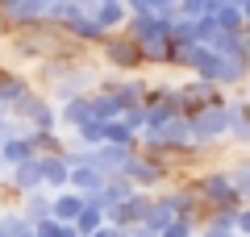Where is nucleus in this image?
Returning <instances> with one entry per match:
<instances>
[{"mask_svg": "<svg viewBox=\"0 0 250 237\" xmlns=\"http://www.w3.org/2000/svg\"><path fill=\"white\" fill-rule=\"evenodd\" d=\"M108 62H117V67H134L138 59H142V54L134 50V42H108Z\"/></svg>", "mask_w": 250, "mask_h": 237, "instance_id": "f257e3e1", "label": "nucleus"}, {"mask_svg": "<svg viewBox=\"0 0 250 237\" xmlns=\"http://www.w3.org/2000/svg\"><path fill=\"white\" fill-rule=\"evenodd\" d=\"M205 192L213 196V200H229V183H225V175H208Z\"/></svg>", "mask_w": 250, "mask_h": 237, "instance_id": "f03ea898", "label": "nucleus"}, {"mask_svg": "<svg viewBox=\"0 0 250 237\" xmlns=\"http://www.w3.org/2000/svg\"><path fill=\"white\" fill-rule=\"evenodd\" d=\"M71 179H75V183H80V187H88V192H96V187L104 183V179H100V171H92V167H88V171H75Z\"/></svg>", "mask_w": 250, "mask_h": 237, "instance_id": "7ed1b4c3", "label": "nucleus"}, {"mask_svg": "<svg viewBox=\"0 0 250 237\" xmlns=\"http://www.w3.org/2000/svg\"><path fill=\"white\" fill-rule=\"evenodd\" d=\"M4 158H9V162H25L29 158V141H9V146H4Z\"/></svg>", "mask_w": 250, "mask_h": 237, "instance_id": "20e7f679", "label": "nucleus"}, {"mask_svg": "<svg viewBox=\"0 0 250 237\" xmlns=\"http://www.w3.org/2000/svg\"><path fill=\"white\" fill-rule=\"evenodd\" d=\"M113 21H121V4H104L96 17V25H113Z\"/></svg>", "mask_w": 250, "mask_h": 237, "instance_id": "39448f33", "label": "nucleus"}, {"mask_svg": "<svg viewBox=\"0 0 250 237\" xmlns=\"http://www.w3.org/2000/svg\"><path fill=\"white\" fill-rule=\"evenodd\" d=\"M80 208H83V204L75 200V196H71V200H59V217H62V220H71V217H75Z\"/></svg>", "mask_w": 250, "mask_h": 237, "instance_id": "423d86ee", "label": "nucleus"}, {"mask_svg": "<svg viewBox=\"0 0 250 237\" xmlns=\"http://www.w3.org/2000/svg\"><path fill=\"white\" fill-rule=\"evenodd\" d=\"M163 237H188V225H171V229H167Z\"/></svg>", "mask_w": 250, "mask_h": 237, "instance_id": "0eeeda50", "label": "nucleus"}, {"mask_svg": "<svg viewBox=\"0 0 250 237\" xmlns=\"http://www.w3.org/2000/svg\"><path fill=\"white\" fill-rule=\"evenodd\" d=\"M96 237H117V233H108V229H104V233H96Z\"/></svg>", "mask_w": 250, "mask_h": 237, "instance_id": "6e6552de", "label": "nucleus"}]
</instances>
